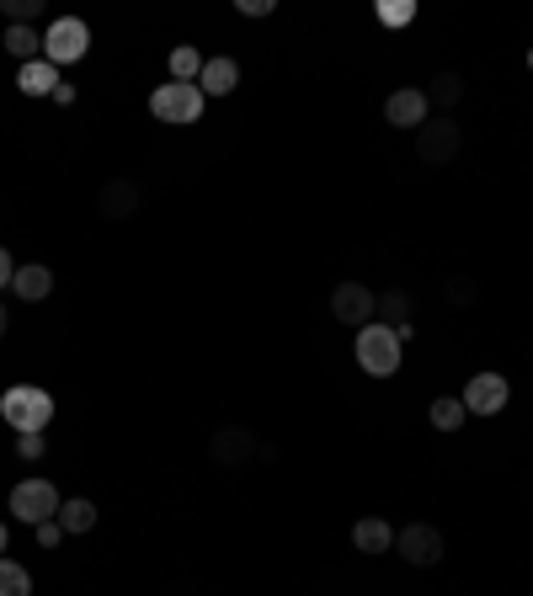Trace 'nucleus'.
<instances>
[{"label": "nucleus", "mask_w": 533, "mask_h": 596, "mask_svg": "<svg viewBox=\"0 0 533 596\" xmlns=\"http://www.w3.org/2000/svg\"><path fill=\"white\" fill-rule=\"evenodd\" d=\"M464 416H470V410H464V399H449V395H438V399H432V410H427V421H432L438 432H459V426H464Z\"/></svg>", "instance_id": "obj_21"}, {"label": "nucleus", "mask_w": 533, "mask_h": 596, "mask_svg": "<svg viewBox=\"0 0 533 596\" xmlns=\"http://www.w3.org/2000/svg\"><path fill=\"white\" fill-rule=\"evenodd\" d=\"M352 544H358V554H390L395 549V527L384 517H363L352 522Z\"/></svg>", "instance_id": "obj_13"}, {"label": "nucleus", "mask_w": 533, "mask_h": 596, "mask_svg": "<svg viewBox=\"0 0 533 596\" xmlns=\"http://www.w3.org/2000/svg\"><path fill=\"white\" fill-rule=\"evenodd\" d=\"M427 107H432V102H427V91H395V96H390V102H384V118L395 122V128H421V122H427Z\"/></svg>", "instance_id": "obj_11"}, {"label": "nucleus", "mask_w": 533, "mask_h": 596, "mask_svg": "<svg viewBox=\"0 0 533 596\" xmlns=\"http://www.w3.org/2000/svg\"><path fill=\"white\" fill-rule=\"evenodd\" d=\"M235 85H241V65H235L230 54L204 59V75H198V91H204V96H230Z\"/></svg>", "instance_id": "obj_12"}, {"label": "nucleus", "mask_w": 533, "mask_h": 596, "mask_svg": "<svg viewBox=\"0 0 533 596\" xmlns=\"http://www.w3.org/2000/svg\"><path fill=\"white\" fill-rule=\"evenodd\" d=\"M5 325H11V309H5V304H0V336H5Z\"/></svg>", "instance_id": "obj_31"}, {"label": "nucleus", "mask_w": 533, "mask_h": 596, "mask_svg": "<svg viewBox=\"0 0 533 596\" xmlns=\"http://www.w3.org/2000/svg\"><path fill=\"white\" fill-rule=\"evenodd\" d=\"M11 293H16L22 304H43V299L54 293V272H48V267H38V261H33V267H16Z\"/></svg>", "instance_id": "obj_14"}, {"label": "nucleus", "mask_w": 533, "mask_h": 596, "mask_svg": "<svg viewBox=\"0 0 533 596\" xmlns=\"http://www.w3.org/2000/svg\"><path fill=\"white\" fill-rule=\"evenodd\" d=\"M102 213H107V219L139 213V187H134V182H107V187H102Z\"/></svg>", "instance_id": "obj_16"}, {"label": "nucleus", "mask_w": 533, "mask_h": 596, "mask_svg": "<svg viewBox=\"0 0 533 596\" xmlns=\"http://www.w3.org/2000/svg\"><path fill=\"white\" fill-rule=\"evenodd\" d=\"M379 22L384 27H410L416 22V0H379Z\"/></svg>", "instance_id": "obj_24"}, {"label": "nucleus", "mask_w": 533, "mask_h": 596, "mask_svg": "<svg viewBox=\"0 0 533 596\" xmlns=\"http://www.w3.org/2000/svg\"><path fill=\"white\" fill-rule=\"evenodd\" d=\"M16 85H22V96H54L59 70H54L48 59H33V65H22V70H16Z\"/></svg>", "instance_id": "obj_15"}, {"label": "nucleus", "mask_w": 533, "mask_h": 596, "mask_svg": "<svg viewBox=\"0 0 533 596\" xmlns=\"http://www.w3.org/2000/svg\"><path fill=\"white\" fill-rule=\"evenodd\" d=\"M0 596H33V575L16 559H0Z\"/></svg>", "instance_id": "obj_22"}, {"label": "nucleus", "mask_w": 533, "mask_h": 596, "mask_svg": "<svg viewBox=\"0 0 533 596\" xmlns=\"http://www.w3.org/2000/svg\"><path fill=\"white\" fill-rule=\"evenodd\" d=\"M0 11H5V22H11V27H27V22L43 11V0H0Z\"/></svg>", "instance_id": "obj_25"}, {"label": "nucleus", "mask_w": 533, "mask_h": 596, "mask_svg": "<svg viewBox=\"0 0 533 596\" xmlns=\"http://www.w3.org/2000/svg\"><path fill=\"white\" fill-rule=\"evenodd\" d=\"M395 554L406 559V564H438L443 559V533L432 527V522H406L401 533H395Z\"/></svg>", "instance_id": "obj_6"}, {"label": "nucleus", "mask_w": 533, "mask_h": 596, "mask_svg": "<svg viewBox=\"0 0 533 596\" xmlns=\"http://www.w3.org/2000/svg\"><path fill=\"white\" fill-rule=\"evenodd\" d=\"M208 453H213V464L235 469V464H246L251 453H256V437H251L246 426H224V432H213V442H208Z\"/></svg>", "instance_id": "obj_10"}, {"label": "nucleus", "mask_w": 533, "mask_h": 596, "mask_svg": "<svg viewBox=\"0 0 533 596\" xmlns=\"http://www.w3.org/2000/svg\"><path fill=\"white\" fill-rule=\"evenodd\" d=\"M11 278H16V261H11V250H0V288H11Z\"/></svg>", "instance_id": "obj_29"}, {"label": "nucleus", "mask_w": 533, "mask_h": 596, "mask_svg": "<svg viewBox=\"0 0 533 596\" xmlns=\"http://www.w3.org/2000/svg\"><path fill=\"white\" fill-rule=\"evenodd\" d=\"M379 325H390V330L406 341L410 336V293H401V288L384 293V299H379Z\"/></svg>", "instance_id": "obj_17"}, {"label": "nucleus", "mask_w": 533, "mask_h": 596, "mask_svg": "<svg viewBox=\"0 0 533 596\" xmlns=\"http://www.w3.org/2000/svg\"><path fill=\"white\" fill-rule=\"evenodd\" d=\"M85 48H91V27H85L81 16H59V22L43 33V59H48L54 70L85 59Z\"/></svg>", "instance_id": "obj_5"}, {"label": "nucleus", "mask_w": 533, "mask_h": 596, "mask_svg": "<svg viewBox=\"0 0 533 596\" xmlns=\"http://www.w3.org/2000/svg\"><path fill=\"white\" fill-rule=\"evenodd\" d=\"M529 70H533V54H529Z\"/></svg>", "instance_id": "obj_33"}, {"label": "nucleus", "mask_w": 533, "mask_h": 596, "mask_svg": "<svg viewBox=\"0 0 533 596\" xmlns=\"http://www.w3.org/2000/svg\"><path fill=\"white\" fill-rule=\"evenodd\" d=\"M204 91L198 85H182V80H165V85H155V96H150V113L161 122H171V128H187V122L204 118Z\"/></svg>", "instance_id": "obj_3"}, {"label": "nucleus", "mask_w": 533, "mask_h": 596, "mask_svg": "<svg viewBox=\"0 0 533 596\" xmlns=\"http://www.w3.org/2000/svg\"><path fill=\"white\" fill-rule=\"evenodd\" d=\"M5 54L16 65H33V59H43V38L33 27H5Z\"/></svg>", "instance_id": "obj_19"}, {"label": "nucleus", "mask_w": 533, "mask_h": 596, "mask_svg": "<svg viewBox=\"0 0 533 596\" xmlns=\"http://www.w3.org/2000/svg\"><path fill=\"white\" fill-rule=\"evenodd\" d=\"M401 358H406V347H401V336L390 330V325H363L358 330V367L369 373V378H390V373H401Z\"/></svg>", "instance_id": "obj_2"}, {"label": "nucleus", "mask_w": 533, "mask_h": 596, "mask_svg": "<svg viewBox=\"0 0 533 596\" xmlns=\"http://www.w3.org/2000/svg\"><path fill=\"white\" fill-rule=\"evenodd\" d=\"M0 416H5V426L22 437V432H43L48 421H54V395L38 389V384H11L5 395H0Z\"/></svg>", "instance_id": "obj_1"}, {"label": "nucleus", "mask_w": 533, "mask_h": 596, "mask_svg": "<svg viewBox=\"0 0 533 596\" xmlns=\"http://www.w3.org/2000/svg\"><path fill=\"white\" fill-rule=\"evenodd\" d=\"M16 453H22L27 464H38L43 458V432H22V437H16Z\"/></svg>", "instance_id": "obj_26"}, {"label": "nucleus", "mask_w": 533, "mask_h": 596, "mask_svg": "<svg viewBox=\"0 0 533 596\" xmlns=\"http://www.w3.org/2000/svg\"><path fill=\"white\" fill-rule=\"evenodd\" d=\"M0 554H5V522H0Z\"/></svg>", "instance_id": "obj_32"}, {"label": "nucleus", "mask_w": 533, "mask_h": 596, "mask_svg": "<svg viewBox=\"0 0 533 596\" xmlns=\"http://www.w3.org/2000/svg\"><path fill=\"white\" fill-rule=\"evenodd\" d=\"M273 5H278V0H241L246 16H273Z\"/></svg>", "instance_id": "obj_28"}, {"label": "nucleus", "mask_w": 533, "mask_h": 596, "mask_svg": "<svg viewBox=\"0 0 533 596\" xmlns=\"http://www.w3.org/2000/svg\"><path fill=\"white\" fill-rule=\"evenodd\" d=\"M459 96H464V80L453 75V70H443V75L427 85V102H438V107H453Z\"/></svg>", "instance_id": "obj_23"}, {"label": "nucleus", "mask_w": 533, "mask_h": 596, "mask_svg": "<svg viewBox=\"0 0 533 596\" xmlns=\"http://www.w3.org/2000/svg\"><path fill=\"white\" fill-rule=\"evenodd\" d=\"M59 527H65V533H91V527H96V506H91L85 495H70V501L59 506Z\"/></svg>", "instance_id": "obj_20"}, {"label": "nucleus", "mask_w": 533, "mask_h": 596, "mask_svg": "<svg viewBox=\"0 0 533 596\" xmlns=\"http://www.w3.org/2000/svg\"><path fill=\"white\" fill-rule=\"evenodd\" d=\"M59 538H65V527H59V517H54V522H38V544H43V549H54Z\"/></svg>", "instance_id": "obj_27"}, {"label": "nucleus", "mask_w": 533, "mask_h": 596, "mask_svg": "<svg viewBox=\"0 0 533 596\" xmlns=\"http://www.w3.org/2000/svg\"><path fill=\"white\" fill-rule=\"evenodd\" d=\"M331 315L341 319V325H373V315H379V299H373L363 282H336V293H331Z\"/></svg>", "instance_id": "obj_8"}, {"label": "nucleus", "mask_w": 533, "mask_h": 596, "mask_svg": "<svg viewBox=\"0 0 533 596\" xmlns=\"http://www.w3.org/2000/svg\"><path fill=\"white\" fill-rule=\"evenodd\" d=\"M416 155L427 160V165H443V160H453L459 155V122L449 118V113H443V118L432 122H421V128H416Z\"/></svg>", "instance_id": "obj_7"}, {"label": "nucleus", "mask_w": 533, "mask_h": 596, "mask_svg": "<svg viewBox=\"0 0 533 596\" xmlns=\"http://www.w3.org/2000/svg\"><path fill=\"white\" fill-rule=\"evenodd\" d=\"M54 102H59V107H70V102H76V85H65V80H59V85H54Z\"/></svg>", "instance_id": "obj_30"}, {"label": "nucleus", "mask_w": 533, "mask_h": 596, "mask_svg": "<svg viewBox=\"0 0 533 596\" xmlns=\"http://www.w3.org/2000/svg\"><path fill=\"white\" fill-rule=\"evenodd\" d=\"M59 506H65V495L54 490V479H22V484H11V517L16 522H54L59 517Z\"/></svg>", "instance_id": "obj_4"}, {"label": "nucleus", "mask_w": 533, "mask_h": 596, "mask_svg": "<svg viewBox=\"0 0 533 596\" xmlns=\"http://www.w3.org/2000/svg\"><path fill=\"white\" fill-rule=\"evenodd\" d=\"M464 410L470 416H501L507 410V399H512V389H507V378L501 373H475L470 384H464Z\"/></svg>", "instance_id": "obj_9"}, {"label": "nucleus", "mask_w": 533, "mask_h": 596, "mask_svg": "<svg viewBox=\"0 0 533 596\" xmlns=\"http://www.w3.org/2000/svg\"><path fill=\"white\" fill-rule=\"evenodd\" d=\"M165 70H171V80H182V85H198V75H204V54H198L193 43H182V48H171Z\"/></svg>", "instance_id": "obj_18"}]
</instances>
